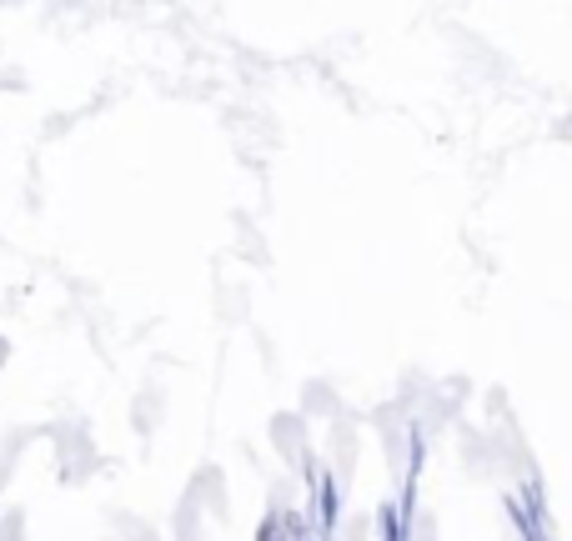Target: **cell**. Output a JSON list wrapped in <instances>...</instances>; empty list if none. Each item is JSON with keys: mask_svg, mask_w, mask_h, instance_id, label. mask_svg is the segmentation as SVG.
Listing matches in <instances>:
<instances>
[{"mask_svg": "<svg viewBox=\"0 0 572 541\" xmlns=\"http://www.w3.org/2000/svg\"><path fill=\"white\" fill-rule=\"evenodd\" d=\"M256 541H302V516H292V511H271Z\"/></svg>", "mask_w": 572, "mask_h": 541, "instance_id": "6da1fadb", "label": "cell"}]
</instances>
